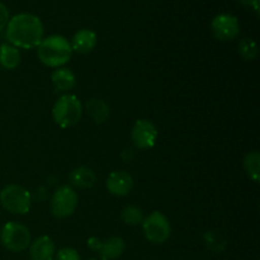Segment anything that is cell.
I'll use <instances>...</instances> for the list:
<instances>
[{
    "instance_id": "cell-3",
    "label": "cell",
    "mask_w": 260,
    "mask_h": 260,
    "mask_svg": "<svg viewBox=\"0 0 260 260\" xmlns=\"http://www.w3.org/2000/svg\"><path fill=\"white\" fill-rule=\"evenodd\" d=\"M84 107L80 99L74 94H63L52 107V118L61 128L75 126L83 117Z\"/></svg>"
},
{
    "instance_id": "cell-22",
    "label": "cell",
    "mask_w": 260,
    "mask_h": 260,
    "mask_svg": "<svg viewBox=\"0 0 260 260\" xmlns=\"http://www.w3.org/2000/svg\"><path fill=\"white\" fill-rule=\"evenodd\" d=\"M55 260H81V258L75 249L62 248L56 253Z\"/></svg>"
},
{
    "instance_id": "cell-5",
    "label": "cell",
    "mask_w": 260,
    "mask_h": 260,
    "mask_svg": "<svg viewBox=\"0 0 260 260\" xmlns=\"http://www.w3.org/2000/svg\"><path fill=\"white\" fill-rule=\"evenodd\" d=\"M0 241L9 251L20 253L30 245V233L27 226L10 221L3 226L0 231Z\"/></svg>"
},
{
    "instance_id": "cell-10",
    "label": "cell",
    "mask_w": 260,
    "mask_h": 260,
    "mask_svg": "<svg viewBox=\"0 0 260 260\" xmlns=\"http://www.w3.org/2000/svg\"><path fill=\"white\" fill-rule=\"evenodd\" d=\"M106 187L111 194L116 196V197H124V196L129 194V192L132 190L134 178L123 170H116L108 175Z\"/></svg>"
},
{
    "instance_id": "cell-17",
    "label": "cell",
    "mask_w": 260,
    "mask_h": 260,
    "mask_svg": "<svg viewBox=\"0 0 260 260\" xmlns=\"http://www.w3.org/2000/svg\"><path fill=\"white\" fill-rule=\"evenodd\" d=\"M22 61L19 48L14 47L10 43H2L0 45V68L7 70H14L19 66Z\"/></svg>"
},
{
    "instance_id": "cell-24",
    "label": "cell",
    "mask_w": 260,
    "mask_h": 260,
    "mask_svg": "<svg viewBox=\"0 0 260 260\" xmlns=\"http://www.w3.org/2000/svg\"><path fill=\"white\" fill-rule=\"evenodd\" d=\"M86 245H88V248L90 249V250L99 251V249H101L102 246V240L99 238H96V236H91V238H89L88 241H86Z\"/></svg>"
},
{
    "instance_id": "cell-11",
    "label": "cell",
    "mask_w": 260,
    "mask_h": 260,
    "mask_svg": "<svg viewBox=\"0 0 260 260\" xmlns=\"http://www.w3.org/2000/svg\"><path fill=\"white\" fill-rule=\"evenodd\" d=\"M96 43H98V36L94 30L88 29V28H83V29L78 30L75 35L73 36L71 40V50L73 52L78 53H85L91 52L95 48Z\"/></svg>"
},
{
    "instance_id": "cell-21",
    "label": "cell",
    "mask_w": 260,
    "mask_h": 260,
    "mask_svg": "<svg viewBox=\"0 0 260 260\" xmlns=\"http://www.w3.org/2000/svg\"><path fill=\"white\" fill-rule=\"evenodd\" d=\"M121 218L126 225L137 226L144 221V213L137 206H126L121 212Z\"/></svg>"
},
{
    "instance_id": "cell-14",
    "label": "cell",
    "mask_w": 260,
    "mask_h": 260,
    "mask_svg": "<svg viewBox=\"0 0 260 260\" xmlns=\"http://www.w3.org/2000/svg\"><path fill=\"white\" fill-rule=\"evenodd\" d=\"M126 250V243L121 236H111L102 240V246L99 249V255L102 260H114L122 256Z\"/></svg>"
},
{
    "instance_id": "cell-25",
    "label": "cell",
    "mask_w": 260,
    "mask_h": 260,
    "mask_svg": "<svg viewBox=\"0 0 260 260\" xmlns=\"http://www.w3.org/2000/svg\"><path fill=\"white\" fill-rule=\"evenodd\" d=\"M239 2L243 5H246V7L253 8L256 14L259 13V0H239Z\"/></svg>"
},
{
    "instance_id": "cell-20",
    "label": "cell",
    "mask_w": 260,
    "mask_h": 260,
    "mask_svg": "<svg viewBox=\"0 0 260 260\" xmlns=\"http://www.w3.org/2000/svg\"><path fill=\"white\" fill-rule=\"evenodd\" d=\"M239 55L244 58L245 61H253L255 60L258 56L259 50L258 45L253 38H243L238 45Z\"/></svg>"
},
{
    "instance_id": "cell-26",
    "label": "cell",
    "mask_w": 260,
    "mask_h": 260,
    "mask_svg": "<svg viewBox=\"0 0 260 260\" xmlns=\"http://www.w3.org/2000/svg\"><path fill=\"white\" fill-rule=\"evenodd\" d=\"M88 260H99V259H96V258H90V259H88Z\"/></svg>"
},
{
    "instance_id": "cell-7",
    "label": "cell",
    "mask_w": 260,
    "mask_h": 260,
    "mask_svg": "<svg viewBox=\"0 0 260 260\" xmlns=\"http://www.w3.org/2000/svg\"><path fill=\"white\" fill-rule=\"evenodd\" d=\"M78 207V194L69 185H61L53 192L50 202L51 213L56 218L70 217Z\"/></svg>"
},
{
    "instance_id": "cell-16",
    "label": "cell",
    "mask_w": 260,
    "mask_h": 260,
    "mask_svg": "<svg viewBox=\"0 0 260 260\" xmlns=\"http://www.w3.org/2000/svg\"><path fill=\"white\" fill-rule=\"evenodd\" d=\"M85 109L89 117L93 119L94 123L102 124L107 122L111 114V108L108 104L101 98H91L85 103Z\"/></svg>"
},
{
    "instance_id": "cell-9",
    "label": "cell",
    "mask_w": 260,
    "mask_h": 260,
    "mask_svg": "<svg viewBox=\"0 0 260 260\" xmlns=\"http://www.w3.org/2000/svg\"><path fill=\"white\" fill-rule=\"evenodd\" d=\"M211 32L218 41H233L240 33V23L238 18L231 14H218L211 22Z\"/></svg>"
},
{
    "instance_id": "cell-13",
    "label": "cell",
    "mask_w": 260,
    "mask_h": 260,
    "mask_svg": "<svg viewBox=\"0 0 260 260\" xmlns=\"http://www.w3.org/2000/svg\"><path fill=\"white\" fill-rule=\"evenodd\" d=\"M51 81L58 93H69L76 84V75L71 69L57 68L51 74Z\"/></svg>"
},
{
    "instance_id": "cell-1",
    "label": "cell",
    "mask_w": 260,
    "mask_h": 260,
    "mask_svg": "<svg viewBox=\"0 0 260 260\" xmlns=\"http://www.w3.org/2000/svg\"><path fill=\"white\" fill-rule=\"evenodd\" d=\"M45 35L42 20L30 13H20L10 18L5 27L8 43L17 48L32 50L38 47Z\"/></svg>"
},
{
    "instance_id": "cell-15",
    "label": "cell",
    "mask_w": 260,
    "mask_h": 260,
    "mask_svg": "<svg viewBox=\"0 0 260 260\" xmlns=\"http://www.w3.org/2000/svg\"><path fill=\"white\" fill-rule=\"evenodd\" d=\"M70 183L74 187L81 188V189H89L95 185L96 175L93 169L88 167H79L75 168L73 172L70 173Z\"/></svg>"
},
{
    "instance_id": "cell-8",
    "label": "cell",
    "mask_w": 260,
    "mask_h": 260,
    "mask_svg": "<svg viewBox=\"0 0 260 260\" xmlns=\"http://www.w3.org/2000/svg\"><path fill=\"white\" fill-rule=\"evenodd\" d=\"M156 126L149 119H137L131 129V141L139 150H149L155 146L157 140Z\"/></svg>"
},
{
    "instance_id": "cell-12",
    "label": "cell",
    "mask_w": 260,
    "mask_h": 260,
    "mask_svg": "<svg viewBox=\"0 0 260 260\" xmlns=\"http://www.w3.org/2000/svg\"><path fill=\"white\" fill-rule=\"evenodd\" d=\"M29 255L32 260H53L56 255L55 243L50 236H40L30 244Z\"/></svg>"
},
{
    "instance_id": "cell-4",
    "label": "cell",
    "mask_w": 260,
    "mask_h": 260,
    "mask_svg": "<svg viewBox=\"0 0 260 260\" xmlns=\"http://www.w3.org/2000/svg\"><path fill=\"white\" fill-rule=\"evenodd\" d=\"M0 205L13 215H25L29 212L32 197L29 190L18 184H8L0 190Z\"/></svg>"
},
{
    "instance_id": "cell-18",
    "label": "cell",
    "mask_w": 260,
    "mask_h": 260,
    "mask_svg": "<svg viewBox=\"0 0 260 260\" xmlns=\"http://www.w3.org/2000/svg\"><path fill=\"white\" fill-rule=\"evenodd\" d=\"M203 241H205L206 248L212 253H222L228 246L226 238L217 230L207 231L203 236Z\"/></svg>"
},
{
    "instance_id": "cell-6",
    "label": "cell",
    "mask_w": 260,
    "mask_h": 260,
    "mask_svg": "<svg viewBox=\"0 0 260 260\" xmlns=\"http://www.w3.org/2000/svg\"><path fill=\"white\" fill-rule=\"evenodd\" d=\"M142 231L146 240L151 244H164L172 235L169 220L160 211H154L142 221Z\"/></svg>"
},
{
    "instance_id": "cell-23",
    "label": "cell",
    "mask_w": 260,
    "mask_h": 260,
    "mask_svg": "<svg viewBox=\"0 0 260 260\" xmlns=\"http://www.w3.org/2000/svg\"><path fill=\"white\" fill-rule=\"evenodd\" d=\"M9 19V10H8V8L3 3H0V32L5 29Z\"/></svg>"
},
{
    "instance_id": "cell-19",
    "label": "cell",
    "mask_w": 260,
    "mask_h": 260,
    "mask_svg": "<svg viewBox=\"0 0 260 260\" xmlns=\"http://www.w3.org/2000/svg\"><path fill=\"white\" fill-rule=\"evenodd\" d=\"M244 169L248 177L254 183H259L260 179V155L258 151H250L244 157Z\"/></svg>"
},
{
    "instance_id": "cell-2",
    "label": "cell",
    "mask_w": 260,
    "mask_h": 260,
    "mask_svg": "<svg viewBox=\"0 0 260 260\" xmlns=\"http://www.w3.org/2000/svg\"><path fill=\"white\" fill-rule=\"evenodd\" d=\"M38 60L48 68H62L73 56L71 45L63 36L52 35L43 38L37 47Z\"/></svg>"
}]
</instances>
